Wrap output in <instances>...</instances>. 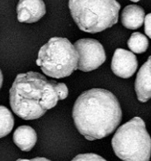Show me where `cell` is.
I'll use <instances>...</instances> for the list:
<instances>
[{
  "instance_id": "2",
  "label": "cell",
  "mask_w": 151,
  "mask_h": 161,
  "mask_svg": "<svg viewBox=\"0 0 151 161\" xmlns=\"http://www.w3.org/2000/svg\"><path fill=\"white\" fill-rule=\"evenodd\" d=\"M68 95L64 83L47 80L39 72H28L16 76L9 89V104L17 116L32 120L42 117Z\"/></svg>"
},
{
  "instance_id": "6",
  "label": "cell",
  "mask_w": 151,
  "mask_h": 161,
  "mask_svg": "<svg viewBox=\"0 0 151 161\" xmlns=\"http://www.w3.org/2000/svg\"><path fill=\"white\" fill-rule=\"evenodd\" d=\"M78 53L77 69L84 72H91L100 67L106 60L105 50L100 42L94 39H80L74 43Z\"/></svg>"
},
{
  "instance_id": "13",
  "label": "cell",
  "mask_w": 151,
  "mask_h": 161,
  "mask_svg": "<svg viewBox=\"0 0 151 161\" xmlns=\"http://www.w3.org/2000/svg\"><path fill=\"white\" fill-rule=\"evenodd\" d=\"M127 47L135 53H143L146 51L149 47L148 39L140 32H134L127 40Z\"/></svg>"
},
{
  "instance_id": "3",
  "label": "cell",
  "mask_w": 151,
  "mask_h": 161,
  "mask_svg": "<svg viewBox=\"0 0 151 161\" xmlns=\"http://www.w3.org/2000/svg\"><path fill=\"white\" fill-rule=\"evenodd\" d=\"M71 15L85 32H100L118 22L120 5L116 0H69Z\"/></svg>"
},
{
  "instance_id": "16",
  "label": "cell",
  "mask_w": 151,
  "mask_h": 161,
  "mask_svg": "<svg viewBox=\"0 0 151 161\" xmlns=\"http://www.w3.org/2000/svg\"><path fill=\"white\" fill-rule=\"evenodd\" d=\"M16 161H51L45 157H36V158L28 160V159H17Z\"/></svg>"
},
{
  "instance_id": "18",
  "label": "cell",
  "mask_w": 151,
  "mask_h": 161,
  "mask_svg": "<svg viewBox=\"0 0 151 161\" xmlns=\"http://www.w3.org/2000/svg\"><path fill=\"white\" fill-rule=\"evenodd\" d=\"M147 61H148V63H149V72H150V74H151V56H149V58H148Z\"/></svg>"
},
{
  "instance_id": "1",
  "label": "cell",
  "mask_w": 151,
  "mask_h": 161,
  "mask_svg": "<svg viewBox=\"0 0 151 161\" xmlns=\"http://www.w3.org/2000/svg\"><path fill=\"white\" fill-rule=\"evenodd\" d=\"M76 127L88 141L111 135L122 120L120 105L110 91L93 88L82 93L72 108Z\"/></svg>"
},
{
  "instance_id": "15",
  "label": "cell",
  "mask_w": 151,
  "mask_h": 161,
  "mask_svg": "<svg viewBox=\"0 0 151 161\" xmlns=\"http://www.w3.org/2000/svg\"><path fill=\"white\" fill-rule=\"evenodd\" d=\"M145 25H144V30L145 33L148 37L151 39V13L148 14L145 17Z\"/></svg>"
},
{
  "instance_id": "17",
  "label": "cell",
  "mask_w": 151,
  "mask_h": 161,
  "mask_svg": "<svg viewBox=\"0 0 151 161\" xmlns=\"http://www.w3.org/2000/svg\"><path fill=\"white\" fill-rule=\"evenodd\" d=\"M3 75L2 73V71L0 69V89H1L2 86H3Z\"/></svg>"
},
{
  "instance_id": "14",
  "label": "cell",
  "mask_w": 151,
  "mask_h": 161,
  "mask_svg": "<svg viewBox=\"0 0 151 161\" xmlns=\"http://www.w3.org/2000/svg\"><path fill=\"white\" fill-rule=\"evenodd\" d=\"M71 161H106L101 156L94 153L79 154Z\"/></svg>"
},
{
  "instance_id": "9",
  "label": "cell",
  "mask_w": 151,
  "mask_h": 161,
  "mask_svg": "<svg viewBox=\"0 0 151 161\" xmlns=\"http://www.w3.org/2000/svg\"><path fill=\"white\" fill-rule=\"evenodd\" d=\"M135 90L140 102H146L151 98V74L147 61L138 70L135 82Z\"/></svg>"
},
{
  "instance_id": "7",
  "label": "cell",
  "mask_w": 151,
  "mask_h": 161,
  "mask_svg": "<svg viewBox=\"0 0 151 161\" xmlns=\"http://www.w3.org/2000/svg\"><path fill=\"white\" fill-rule=\"evenodd\" d=\"M138 68L136 56L132 52L122 48H117L114 52L111 62L113 73L123 79L130 78Z\"/></svg>"
},
{
  "instance_id": "11",
  "label": "cell",
  "mask_w": 151,
  "mask_h": 161,
  "mask_svg": "<svg viewBox=\"0 0 151 161\" xmlns=\"http://www.w3.org/2000/svg\"><path fill=\"white\" fill-rule=\"evenodd\" d=\"M144 20V9L137 5H128L121 13V23L127 29H138L143 25Z\"/></svg>"
},
{
  "instance_id": "12",
  "label": "cell",
  "mask_w": 151,
  "mask_h": 161,
  "mask_svg": "<svg viewBox=\"0 0 151 161\" xmlns=\"http://www.w3.org/2000/svg\"><path fill=\"white\" fill-rule=\"evenodd\" d=\"M14 126V118L12 113L6 107L0 105V138L9 135Z\"/></svg>"
},
{
  "instance_id": "8",
  "label": "cell",
  "mask_w": 151,
  "mask_h": 161,
  "mask_svg": "<svg viewBox=\"0 0 151 161\" xmlns=\"http://www.w3.org/2000/svg\"><path fill=\"white\" fill-rule=\"evenodd\" d=\"M17 14L19 22L35 23L45 15V3L42 0H20L17 6Z\"/></svg>"
},
{
  "instance_id": "5",
  "label": "cell",
  "mask_w": 151,
  "mask_h": 161,
  "mask_svg": "<svg viewBox=\"0 0 151 161\" xmlns=\"http://www.w3.org/2000/svg\"><path fill=\"white\" fill-rule=\"evenodd\" d=\"M78 61V53L69 39L53 37L40 48L36 64L45 75L62 79L76 70Z\"/></svg>"
},
{
  "instance_id": "10",
  "label": "cell",
  "mask_w": 151,
  "mask_h": 161,
  "mask_svg": "<svg viewBox=\"0 0 151 161\" xmlns=\"http://www.w3.org/2000/svg\"><path fill=\"white\" fill-rule=\"evenodd\" d=\"M14 142L24 152L31 150L37 142V134L30 126L22 125L17 127L13 136Z\"/></svg>"
},
{
  "instance_id": "19",
  "label": "cell",
  "mask_w": 151,
  "mask_h": 161,
  "mask_svg": "<svg viewBox=\"0 0 151 161\" xmlns=\"http://www.w3.org/2000/svg\"><path fill=\"white\" fill-rule=\"evenodd\" d=\"M130 1H131V2H134V3H137V2L140 1V0H130Z\"/></svg>"
},
{
  "instance_id": "4",
  "label": "cell",
  "mask_w": 151,
  "mask_h": 161,
  "mask_svg": "<svg viewBox=\"0 0 151 161\" xmlns=\"http://www.w3.org/2000/svg\"><path fill=\"white\" fill-rule=\"evenodd\" d=\"M112 147L123 161H149L151 138L143 119L134 117L121 125L112 138Z\"/></svg>"
}]
</instances>
